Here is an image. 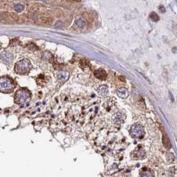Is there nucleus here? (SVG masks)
<instances>
[{
    "label": "nucleus",
    "instance_id": "nucleus-1",
    "mask_svg": "<svg viewBox=\"0 0 177 177\" xmlns=\"http://www.w3.org/2000/svg\"><path fill=\"white\" fill-rule=\"evenodd\" d=\"M15 83L11 78L2 77L0 78V92L2 93H10L15 88Z\"/></svg>",
    "mask_w": 177,
    "mask_h": 177
},
{
    "label": "nucleus",
    "instance_id": "nucleus-2",
    "mask_svg": "<svg viewBox=\"0 0 177 177\" xmlns=\"http://www.w3.org/2000/svg\"><path fill=\"white\" fill-rule=\"evenodd\" d=\"M31 69V65L28 60L24 59L20 61L15 65V71L19 75H24L30 71Z\"/></svg>",
    "mask_w": 177,
    "mask_h": 177
},
{
    "label": "nucleus",
    "instance_id": "nucleus-3",
    "mask_svg": "<svg viewBox=\"0 0 177 177\" xmlns=\"http://www.w3.org/2000/svg\"><path fill=\"white\" fill-rule=\"evenodd\" d=\"M30 92L26 89H21L18 90L15 96V102L17 104H21L27 101L30 97Z\"/></svg>",
    "mask_w": 177,
    "mask_h": 177
},
{
    "label": "nucleus",
    "instance_id": "nucleus-4",
    "mask_svg": "<svg viewBox=\"0 0 177 177\" xmlns=\"http://www.w3.org/2000/svg\"><path fill=\"white\" fill-rule=\"evenodd\" d=\"M130 134L134 138H142L145 135L143 127L139 125H133L130 130Z\"/></svg>",
    "mask_w": 177,
    "mask_h": 177
},
{
    "label": "nucleus",
    "instance_id": "nucleus-5",
    "mask_svg": "<svg viewBox=\"0 0 177 177\" xmlns=\"http://www.w3.org/2000/svg\"><path fill=\"white\" fill-rule=\"evenodd\" d=\"M0 59L6 65H9L13 61V55L11 53L7 52V51H4L0 55Z\"/></svg>",
    "mask_w": 177,
    "mask_h": 177
},
{
    "label": "nucleus",
    "instance_id": "nucleus-6",
    "mask_svg": "<svg viewBox=\"0 0 177 177\" xmlns=\"http://www.w3.org/2000/svg\"><path fill=\"white\" fill-rule=\"evenodd\" d=\"M124 121V116L120 113H117L114 116H113V121L117 125L121 124Z\"/></svg>",
    "mask_w": 177,
    "mask_h": 177
},
{
    "label": "nucleus",
    "instance_id": "nucleus-7",
    "mask_svg": "<svg viewBox=\"0 0 177 177\" xmlns=\"http://www.w3.org/2000/svg\"><path fill=\"white\" fill-rule=\"evenodd\" d=\"M94 75L96 78L100 80H105L107 77V74L104 70H97L94 72Z\"/></svg>",
    "mask_w": 177,
    "mask_h": 177
},
{
    "label": "nucleus",
    "instance_id": "nucleus-8",
    "mask_svg": "<svg viewBox=\"0 0 177 177\" xmlns=\"http://www.w3.org/2000/svg\"><path fill=\"white\" fill-rule=\"evenodd\" d=\"M117 94L121 98H126L128 97L129 96L128 91H127L126 88H121L120 89H119L118 91H117Z\"/></svg>",
    "mask_w": 177,
    "mask_h": 177
},
{
    "label": "nucleus",
    "instance_id": "nucleus-9",
    "mask_svg": "<svg viewBox=\"0 0 177 177\" xmlns=\"http://www.w3.org/2000/svg\"><path fill=\"white\" fill-rule=\"evenodd\" d=\"M162 143H163L164 147L167 148V149H170V148L171 147V144H170V140L166 134H163V135H162Z\"/></svg>",
    "mask_w": 177,
    "mask_h": 177
},
{
    "label": "nucleus",
    "instance_id": "nucleus-10",
    "mask_svg": "<svg viewBox=\"0 0 177 177\" xmlns=\"http://www.w3.org/2000/svg\"><path fill=\"white\" fill-rule=\"evenodd\" d=\"M69 73L68 72L66 71H63V72H61V73H59L58 75V77L60 80H67L69 79Z\"/></svg>",
    "mask_w": 177,
    "mask_h": 177
},
{
    "label": "nucleus",
    "instance_id": "nucleus-11",
    "mask_svg": "<svg viewBox=\"0 0 177 177\" xmlns=\"http://www.w3.org/2000/svg\"><path fill=\"white\" fill-rule=\"evenodd\" d=\"M76 23H77V25L79 27H84V26L86 25V21L84 19H80L77 21Z\"/></svg>",
    "mask_w": 177,
    "mask_h": 177
},
{
    "label": "nucleus",
    "instance_id": "nucleus-12",
    "mask_svg": "<svg viewBox=\"0 0 177 177\" xmlns=\"http://www.w3.org/2000/svg\"><path fill=\"white\" fill-rule=\"evenodd\" d=\"M150 17L151 19L153 21H158L159 20V17H158V15L155 12H152V13L150 14Z\"/></svg>",
    "mask_w": 177,
    "mask_h": 177
},
{
    "label": "nucleus",
    "instance_id": "nucleus-13",
    "mask_svg": "<svg viewBox=\"0 0 177 177\" xmlns=\"http://www.w3.org/2000/svg\"><path fill=\"white\" fill-rule=\"evenodd\" d=\"M24 8V5H21V4H18V5H16L15 8H14V10H15L16 12H21L22 11H23Z\"/></svg>",
    "mask_w": 177,
    "mask_h": 177
},
{
    "label": "nucleus",
    "instance_id": "nucleus-14",
    "mask_svg": "<svg viewBox=\"0 0 177 177\" xmlns=\"http://www.w3.org/2000/svg\"><path fill=\"white\" fill-rule=\"evenodd\" d=\"M20 44V41L18 39H13L11 41H10V46H15V45H18Z\"/></svg>",
    "mask_w": 177,
    "mask_h": 177
},
{
    "label": "nucleus",
    "instance_id": "nucleus-15",
    "mask_svg": "<svg viewBox=\"0 0 177 177\" xmlns=\"http://www.w3.org/2000/svg\"><path fill=\"white\" fill-rule=\"evenodd\" d=\"M104 86H102V87H101V89L102 90V91H100V92H101V93H102V92H103V94H106L107 92H108V88H105V90H104Z\"/></svg>",
    "mask_w": 177,
    "mask_h": 177
},
{
    "label": "nucleus",
    "instance_id": "nucleus-16",
    "mask_svg": "<svg viewBox=\"0 0 177 177\" xmlns=\"http://www.w3.org/2000/svg\"><path fill=\"white\" fill-rule=\"evenodd\" d=\"M74 1H80V0H74Z\"/></svg>",
    "mask_w": 177,
    "mask_h": 177
},
{
    "label": "nucleus",
    "instance_id": "nucleus-17",
    "mask_svg": "<svg viewBox=\"0 0 177 177\" xmlns=\"http://www.w3.org/2000/svg\"><path fill=\"white\" fill-rule=\"evenodd\" d=\"M0 49H1V45H0Z\"/></svg>",
    "mask_w": 177,
    "mask_h": 177
}]
</instances>
